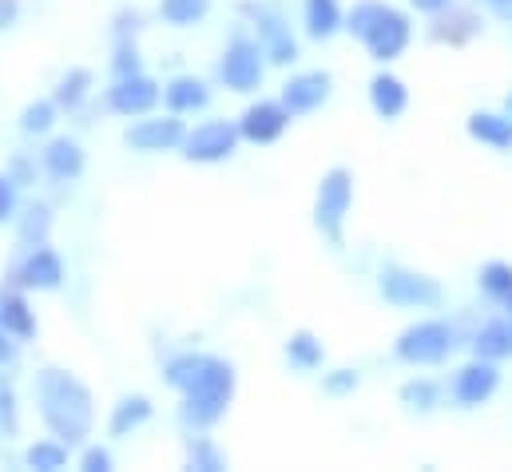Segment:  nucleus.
<instances>
[{
  "instance_id": "nucleus-1",
  "label": "nucleus",
  "mask_w": 512,
  "mask_h": 472,
  "mask_svg": "<svg viewBox=\"0 0 512 472\" xmlns=\"http://www.w3.org/2000/svg\"><path fill=\"white\" fill-rule=\"evenodd\" d=\"M163 377L171 389L183 393L179 417L195 433H207L211 425H219L235 397V365L215 354H195V350L175 354L167 361Z\"/></svg>"
},
{
  "instance_id": "nucleus-2",
  "label": "nucleus",
  "mask_w": 512,
  "mask_h": 472,
  "mask_svg": "<svg viewBox=\"0 0 512 472\" xmlns=\"http://www.w3.org/2000/svg\"><path fill=\"white\" fill-rule=\"evenodd\" d=\"M36 401H40V417H44L48 433L56 441H64L68 449L92 433V421H96L92 389L76 373L56 369V365L40 369L36 373Z\"/></svg>"
},
{
  "instance_id": "nucleus-3",
  "label": "nucleus",
  "mask_w": 512,
  "mask_h": 472,
  "mask_svg": "<svg viewBox=\"0 0 512 472\" xmlns=\"http://www.w3.org/2000/svg\"><path fill=\"white\" fill-rule=\"evenodd\" d=\"M346 32L354 40H362L370 60L393 64V60L405 56V48L413 40V20H409V12H401L385 0H358L346 12Z\"/></svg>"
},
{
  "instance_id": "nucleus-4",
  "label": "nucleus",
  "mask_w": 512,
  "mask_h": 472,
  "mask_svg": "<svg viewBox=\"0 0 512 472\" xmlns=\"http://www.w3.org/2000/svg\"><path fill=\"white\" fill-rule=\"evenodd\" d=\"M461 346H465V338H461L457 322H449V318H417L397 334L393 357L413 365V369H429V365H445Z\"/></svg>"
},
{
  "instance_id": "nucleus-5",
  "label": "nucleus",
  "mask_w": 512,
  "mask_h": 472,
  "mask_svg": "<svg viewBox=\"0 0 512 472\" xmlns=\"http://www.w3.org/2000/svg\"><path fill=\"white\" fill-rule=\"evenodd\" d=\"M378 294L397 310H437L445 302V290L437 278L401 262H385L378 270Z\"/></svg>"
},
{
  "instance_id": "nucleus-6",
  "label": "nucleus",
  "mask_w": 512,
  "mask_h": 472,
  "mask_svg": "<svg viewBox=\"0 0 512 472\" xmlns=\"http://www.w3.org/2000/svg\"><path fill=\"white\" fill-rule=\"evenodd\" d=\"M350 207H354V175L346 167H330L314 195V227L330 246H342Z\"/></svg>"
},
{
  "instance_id": "nucleus-7",
  "label": "nucleus",
  "mask_w": 512,
  "mask_h": 472,
  "mask_svg": "<svg viewBox=\"0 0 512 472\" xmlns=\"http://www.w3.org/2000/svg\"><path fill=\"white\" fill-rule=\"evenodd\" d=\"M262 76H266V52L258 44V36H231L223 60H219V80L231 88V92H258L262 88Z\"/></svg>"
},
{
  "instance_id": "nucleus-8",
  "label": "nucleus",
  "mask_w": 512,
  "mask_h": 472,
  "mask_svg": "<svg viewBox=\"0 0 512 472\" xmlns=\"http://www.w3.org/2000/svg\"><path fill=\"white\" fill-rule=\"evenodd\" d=\"M243 16L255 24L258 44H262V52H266V64L290 68V64L298 60V40H294L286 16H282L274 4H255V0H251V4H243Z\"/></svg>"
},
{
  "instance_id": "nucleus-9",
  "label": "nucleus",
  "mask_w": 512,
  "mask_h": 472,
  "mask_svg": "<svg viewBox=\"0 0 512 472\" xmlns=\"http://www.w3.org/2000/svg\"><path fill=\"white\" fill-rule=\"evenodd\" d=\"M239 123H231V119H207V123H199L195 131H187L183 135V159L187 163H227L231 155H235V147H239Z\"/></svg>"
},
{
  "instance_id": "nucleus-10",
  "label": "nucleus",
  "mask_w": 512,
  "mask_h": 472,
  "mask_svg": "<svg viewBox=\"0 0 512 472\" xmlns=\"http://www.w3.org/2000/svg\"><path fill=\"white\" fill-rule=\"evenodd\" d=\"M497 389H501V369H497V361L469 357V361L453 373V381H449V401H453L457 409H481V405H489V401L497 397Z\"/></svg>"
},
{
  "instance_id": "nucleus-11",
  "label": "nucleus",
  "mask_w": 512,
  "mask_h": 472,
  "mask_svg": "<svg viewBox=\"0 0 512 472\" xmlns=\"http://www.w3.org/2000/svg\"><path fill=\"white\" fill-rule=\"evenodd\" d=\"M334 96V76L322 72V68H310V72H294L286 84H282V104L290 116H314L318 108H326Z\"/></svg>"
},
{
  "instance_id": "nucleus-12",
  "label": "nucleus",
  "mask_w": 512,
  "mask_h": 472,
  "mask_svg": "<svg viewBox=\"0 0 512 472\" xmlns=\"http://www.w3.org/2000/svg\"><path fill=\"white\" fill-rule=\"evenodd\" d=\"M183 135H187L183 119L175 116V112H167V116H139L128 131H124V143H128L131 151L155 155V151H175V147H183Z\"/></svg>"
},
{
  "instance_id": "nucleus-13",
  "label": "nucleus",
  "mask_w": 512,
  "mask_h": 472,
  "mask_svg": "<svg viewBox=\"0 0 512 472\" xmlns=\"http://www.w3.org/2000/svg\"><path fill=\"white\" fill-rule=\"evenodd\" d=\"M163 100V88L147 76V72H135V76H116V84L108 88V108L124 119L151 116L155 104Z\"/></svg>"
},
{
  "instance_id": "nucleus-14",
  "label": "nucleus",
  "mask_w": 512,
  "mask_h": 472,
  "mask_svg": "<svg viewBox=\"0 0 512 472\" xmlns=\"http://www.w3.org/2000/svg\"><path fill=\"white\" fill-rule=\"evenodd\" d=\"M12 282L24 286V290H44V294L60 290L64 286V262L48 242L44 246H28V254L12 270Z\"/></svg>"
},
{
  "instance_id": "nucleus-15",
  "label": "nucleus",
  "mask_w": 512,
  "mask_h": 472,
  "mask_svg": "<svg viewBox=\"0 0 512 472\" xmlns=\"http://www.w3.org/2000/svg\"><path fill=\"white\" fill-rule=\"evenodd\" d=\"M290 119L294 116L286 112L282 100H258V104H251V108L239 116V135H243L247 143H255V147H266V143H278V139L286 135Z\"/></svg>"
},
{
  "instance_id": "nucleus-16",
  "label": "nucleus",
  "mask_w": 512,
  "mask_h": 472,
  "mask_svg": "<svg viewBox=\"0 0 512 472\" xmlns=\"http://www.w3.org/2000/svg\"><path fill=\"white\" fill-rule=\"evenodd\" d=\"M24 294H28V290L16 286V282L0 286V322H4V330H8L16 342H32V338H36V314H32V306H28Z\"/></svg>"
},
{
  "instance_id": "nucleus-17",
  "label": "nucleus",
  "mask_w": 512,
  "mask_h": 472,
  "mask_svg": "<svg viewBox=\"0 0 512 472\" xmlns=\"http://www.w3.org/2000/svg\"><path fill=\"white\" fill-rule=\"evenodd\" d=\"M465 346H469V354L473 357H485V361H505L512 357V322L509 318H489V322H481L469 338H465Z\"/></svg>"
},
{
  "instance_id": "nucleus-18",
  "label": "nucleus",
  "mask_w": 512,
  "mask_h": 472,
  "mask_svg": "<svg viewBox=\"0 0 512 472\" xmlns=\"http://www.w3.org/2000/svg\"><path fill=\"white\" fill-rule=\"evenodd\" d=\"M481 28H485V20H481L473 8L453 4V8H445V12H437V16H433L429 36H433L437 44H465V40H473Z\"/></svg>"
},
{
  "instance_id": "nucleus-19",
  "label": "nucleus",
  "mask_w": 512,
  "mask_h": 472,
  "mask_svg": "<svg viewBox=\"0 0 512 472\" xmlns=\"http://www.w3.org/2000/svg\"><path fill=\"white\" fill-rule=\"evenodd\" d=\"M84 147L76 143V139H68V135H56V139H48V147H44V171L56 179V183H76L80 175H84Z\"/></svg>"
},
{
  "instance_id": "nucleus-20",
  "label": "nucleus",
  "mask_w": 512,
  "mask_h": 472,
  "mask_svg": "<svg viewBox=\"0 0 512 472\" xmlns=\"http://www.w3.org/2000/svg\"><path fill=\"white\" fill-rule=\"evenodd\" d=\"M465 131H469V139H477L489 151H501V155L512 151V116L505 108L501 112H473L465 119Z\"/></svg>"
},
{
  "instance_id": "nucleus-21",
  "label": "nucleus",
  "mask_w": 512,
  "mask_h": 472,
  "mask_svg": "<svg viewBox=\"0 0 512 472\" xmlns=\"http://www.w3.org/2000/svg\"><path fill=\"white\" fill-rule=\"evenodd\" d=\"M370 108L382 119L405 116V108H409V88H405V80L393 76L389 68L374 72V80H370Z\"/></svg>"
},
{
  "instance_id": "nucleus-22",
  "label": "nucleus",
  "mask_w": 512,
  "mask_h": 472,
  "mask_svg": "<svg viewBox=\"0 0 512 472\" xmlns=\"http://www.w3.org/2000/svg\"><path fill=\"white\" fill-rule=\"evenodd\" d=\"M163 104L167 112L175 116H195L211 104V88L199 80V76H175L167 88H163Z\"/></svg>"
},
{
  "instance_id": "nucleus-23",
  "label": "nucleus",
  "mask_w": 512,
  "mask_h": 472,
  "mask_svg": "<svg viewBox=\"0 0 512 472\" xmlns=\"http://www.w3.org/2000/svg\"><path fill=\"white\" fill-rule=\"evenodd\" d=\"M302 24L310 40H334L346 28V12L338 0H302Z\"/></svg>"
},
{
  "instance_id": "nucleus-24",
  "label": "nucleus",
  "mask_w": 512,
  "mask_h": 472,
  "mask_svg": "<svg viewBox=\"0 0 512 472\" xmlns=\"http://www.w3.org/2000/svg\"><path fill=\"white\" fill-rule=\"evenodd\" d=\"M286 361H290V369H298V373H314V369H322V361H326V346H322L310 330H294V334L286 338Z\"/></svg>"
},
{
  "instance_id": "nucleus-25",
  "label": "nucleus",
  "mask_w": 512,
  "mask_h": 472,
  "mask_svg": "<svg viewBox=\"0 0 512 472\" xmlns=\"http://www.w3.org/2000/svg\"><path fill=\"white\" fill-rule=\"evenodd\" d=\"M88 96H92V72H88V68H72V72H64V76L56 80V88H52V100H56L60 112H76V108H84Z\"/></svg>"
},
{
  "instance_id": "nucleus-26",
  "label": "nucleus",
  "mask_w": 512,
  "mask_h": 472,
  "mask_svg": "<svg viewBox=\"0 0 512 472\" xmlns=\"http://www.w3.org/2000/svg\"><path fill=\"white\" fill-rule=\"evenodd\" d=\"M151 421V401L143 397V393H131L124 397L116 409H112V421H108V429H112V437H131L139 425H147Z\"/></svg>"
},
{
  "instance_id": "nucleus-27",
  "label": "nucleus",
  "mask_w": 512,
  "mask_h": 472,
  "mask_svg": "<svg viewBox=\"0 0 512 472\" xmlns=\"http://www.w3.org/2000/svg\"><path fill=\"white\" fill-rule=\"evenodd\" d=\"M16 235L24 246H44L52 235V207L48 203H28L20 215H16Z\"/></svg>"
},
{
  "instance_id": "nucleus-28",
  "label": "nucleus",
  "mask_w": 512,
  "mask_h": 472,
  "mask_svg": "<svg viewBox=\"0 0 512 472\" xmlns=\"http://www.w3.org/2000/svg\"><path fill=\"white\" fill-rule=\"evenodd\" d=\"M477 290H481L489 302L505 306L512 298V262H501V258L485 262V266L477 270Z\"/></svg>"
},
{
  "instance_id": "nucleus-29",
  "label": "nucleus",
  "mask_w": 512,
  "mask_h": 472,
  "mask_svg": "<svg viewBox=\"0 0 512 472\" xmlns=\"http://www.w3.org/2000/svg\"><path fill=\"white\" fill-rule=\"evenodd\" d=\"M397 397H401V405L409 409V413H433L437 405H441V385L437 381H429V377H409L401 389H397Z\"/></svg>"
},
{
  "instance_id": "nucleus-30",
  "label": "nucleus",
  "mask_w": 512,
  "mask_h": 472,
  "mask_svg": "<svg viewBox=\"0 0 512 472\" xmlns=\"http://www.w3.org/2000/svg\"><path fill=\"white\" fill-rule=\"evenodd\" d=\"M211 12V0H159V16L175 28H191Z\"/></svg>"
},
{
  "instance_id": "nucleus-31",
  "label": "nucleus",
  "mask_w": 512,
  "mask_h": 472,
  "mask_svg": "<svg viewBox=\"0 0 512 472\" xmlns=\"http://www.w3.org/2000/svg\"><path fill=\"white\" fill-rule=\"evenodd\" d=\"M24 465L40 472L64 469V465H68V445H64V441H36V445H28V453H24Z\"/></svg>"
},
{
  "instance_id": "nucleus-32",
  "label": "nucleus",
  "mask_w": 512,
  "mask_h": 472,
  "mask_svg": "<svg viewBox=\"0 0 512 472\" xmlns=\"http://www.w3.org/2000/svg\"><path fill=\"white\" fill-rule=\"evenodd\" d=\"M187 465L199 472H223L227 469V457L219 453V445L211 437H191L187 441Z\"/></svg>"
},
{
  "instance_id": "nucleus-33",
  "label": "nucleus",
  "mask_w": 512,
  "mask_h": 472,
  "mask_svg": "<svg viewBox=\"0 0 512 472\" xmlns=\"http://www.w3.org/2000/svg\"><path fill=\"white\" fill-rule=\"evenodd\" d=\"M56 100H32L24 112H20V131L24 135H48L52 123H56Z\"/></svg>"
},
{
  "instance_id": "nucleus-34",
  "label": "nucleus",
  "mask_w": 512,
  "mask_h": 472,
  "mask_svg": "<svg viewBox=\"0 0 512 472\" xmlns=\"http://www.w3.org/2000/svg\"><path fill=\"white\" fill-rule=\"evenodd\" d=\"M0 433L4 437H16L20 433V409H16V389L12 381L0 373Z\"/></svg>"
},
{
  "instance_id": "nucleus-35",
  "label": "nucleus",
  "mask_w": 512,
  "mask_h": 472,
  "mask_svg": "<svg viewBox=\"0 0 512 472\" xmlns=\"http://www.w3.org/2000/svg\"><path fill=\"white\" fill-rule=\"evenodd\" d=\"M358 385H362L358 369H330V373H322V393L326 397H350Z\"/></svg>"
},
{
  "instance_id": "nucleus-36",
  "label": "nucleus",
  "mask_w": 512,
  "mask_h": 472,
  "mask_svg": "<svg viewBox=\"0 0 512 472\" xmlns=\"http://www.w3.org/2000/svg\"><path fill=\"white\" fill-rule=\"evenodd\" d=\"M16 215H20V183L8 171H0V227L12 223Z\"/></svg>"
},
{
  "instance_id": "nucleus-37",
  "label": "nucleus",
  "mask_w": 512,
  "mask_h": 472,
  "mask_svg": "<svg viewBox=\"0 0 512 472\" xmlns=\"http://www.w3.org/2000/svg\"><path fill=\"white\" fill-rule=\"evenodd\" d=\"M112 72H116V76H135V72H143V60H139V48H135V40H128V44H116V56H112Z\"/></svg>"
},
{
  "instance_id": "nucleus-38",
  "label": "nucleus",
  "mask_w": 512,
  "mask_h": 472,
  "mask_svg": "<svg viewBox=\"0 0 512 472\" xmlns=\"http://www.w3.org/2000/svg\"><path fill=\"white\" fill-rule=\"evenodd\" d=\"M139 28H143V20H139V12H116V44H128L139 36Z\"/></svg>"
},
{
  "instance_id": "nucleus-39",
  "label": "nucleus",
  "mask_w": 512,
  "mask_h": 472,
  "mask_svg": "<svg viewBox=\"0 0 512 472\" xmlns=\"http://www.w3.org/2000/svg\"><path fill=\"white\" fill-rule=\"evenodd\" d=\"M80 469L84 472H112V453H108V449H100V445H92V449H84Z\"/></svg>"
},
{
  "instance_id": "nucleus-40",
  "label": "nucleus",
  "mask_w": 512,
  "mask_h": 472,
  "mask_svg": "<svg viewBox=\"0 0 512 472\" xmlns=\"http://www.w3.org/2000/svg\"><path fill=\"white\" fill-rule=\"evenodd\" d=\"M8 175H12V179L24 187V183H32V179H36V167H32L24 155H16V159H12V167H8Z\"/></svg>"
},
{
  "instance_id": "nucleus-41",
  "label": "nucleus",
  "mask_w": 512,
  "mask_h": 472,
  "mask_svg": "<svg viewBox=\"0 0 512 472\" xmlns=\"http://www.w3.org/2000/svg\"><path fill=\"white\" fill-rule=\"evenodd\" d=\"M16 354H20V342H16V338L4 330V322H0V365H12Z\"/></svg>"
},
{
  "instance_id": "nucleus-42",
  "label": "nucleus",
  "mask_w": 512,
  "mask_h": 472,
  "mask_svg": "<svg viewBox=\"0 0 512 472\" xmlns=\"http://www.w3.org/2000/svg\"><path fill=\"white\" fill-rule=\"evenodd\" d=\"M417 12H425V16H437V12H445V8H453L457 0H409Z\"/></svg>"
},
{
  "instance_id": "nucleus-43",
  "label": "nucleus",
  "mask_w": 512,
  "mask_h": 472,
  "mask_svg": "<svg viewBox=\"0 0 512 472\" xmlns=\"http://www.w3.org/2000/svg\"><path fill=\"white\" fill-rule=\"evenodd\" d=\"M16 20V0H0V32Z\"/></svg>"
},
{
  "instance_id": "nucleus-44",
  "label": "nucleus",
  "mask_w": 512,
  "mask_h": 472,
  "mask_svg": "<svg viewBox=\"0 0 512 472\" xmlns=\"http://www.w3.org/2000/svg\"><path fill=\"white\" fill-rule=\"evenodd\" d=\"M485 4H489L497 16H509V20H512V0H485Z\"/></svg>"
},
{
  "instance_id": "nucleus-45",
  "label": "nucleus",
  "mask_w": 512,
  "mask_h": 472,
  "mask_svg": "<svg viewBox=\"0 0 512 472\" xmlns=\"http://www.w3.org/2000/svg\"><path fill=\"white\" fill-rule=\"evenodd\" d=\"M501 310H505V318H509V322H512V298H509V302H505V306H501Z\"/></svg>"
},
{
  "instance_id": "nucleus-46",
  "label": "nucleus",
  "mask_w": 512,
  "mask_h": 472,
  "mask_svg": "<svg viewBox=\"0 0 512 472\" xmlns=\"http://www.w3.org/2000/svg\"><path fill=\"white\" fill-rule=\"evenodd\" d=\"M505 112H509V116H512V92H509V96H505Z\"/></svg>"
}]
</instances>
